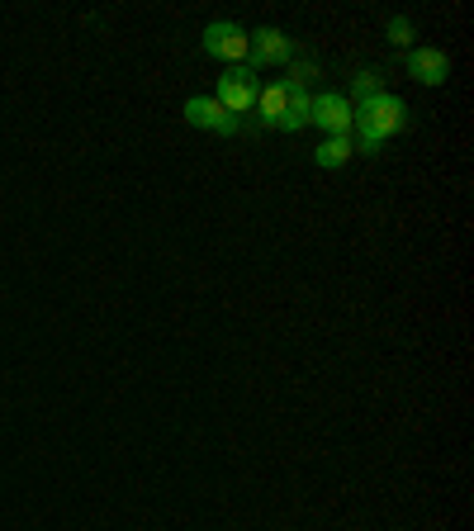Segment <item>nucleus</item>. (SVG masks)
Masks as SVG:
<instances>
[{
    "label": "nucleus",
    "mask_w": 474,
    "mask_h": 531,
    "mask_svg": "<svg viewBox=\"0 0 474 531\" xmlns=\"http://www.w3.org/2000/svg\"><path fill=\"white\" fill-rule=\"evenodd\" d=\"M356 110V143H361V152H380L389 138H399L403 129H408V110H403L399 95H375V100H365V105H351Z\"/></svg>",
    "instance_id": "nucleus-1"
},
{
    "label": "nucleus",
    "mask_w": 474,
    "mask_h": 531,
    "mask_svg": "<svg viewBox=\"0 0 474 531\" xmlns=\"http://www.w3.org/2000/svg\"><path fill=\"white\" fill-rule=\"evenodd\" d=\"M309 124H318L328 138H351V129H356V110H351V100L342 91H318L309 100Z\"/></svg>",
    "instance_id": "nucleus-2"
},
{
    "label": "nucleus",
    "mask_w": 474,
    "mask_h": 531,
    "mask_svg": "<svg viewBox=\"0 0 474 531\" xmlns=\"http://www.w3.org/2000/svg\"><path fill=\"white\" fill-rule=\"evenodd\" d=\"M204 53L228 62V67H242L247 53H252V34H247L242 24H233V19H214V24L204 29Z\"/></svg>",
    "instance_id": "nucleus-3"
},
{
    "label": "nucleus",
    "mask_w": 474,
    "mask_h": 531,
    "mask_svg": "<svg viewBox=\"0 0 474 531\" xmlns=\"http://www.w3.org/2000/svg\"><path fill=\"white\" fill-rule=\"evenodd\" d=\"M214 100H219L233 119H242V114L256 105V72L247 62H242V67H228V72L219 76V95H214Z\"/></svg>",
    "instance_id": "nucleus-4"
},
{
    "label": "nucleus",
    "mask_w": 474,
    "mask_h": 531,
    "mask_svg": "<svg viewBox=\"0 0 474 531\" xmlns=\"http://www.w3.org/2000/svg\"><path fill=\"white\" fill-rule=\"evenodd\" d=\"M181 114H185V124H190V129H209V133H223V138H233V133L242 129V119H233L214 95H190Z\"/></svg>",
    "instance_id": "nucleus-5"
},
{
    "label": "nucleus",
    "mask_w": 474,
    "mask_h": 531,
    "mask_svg": "<svg viewBox=\"0 0 474 531\" xmlns=\"http://www.w3.org/2000/svg\"><path fill=\"white\" fill-rule=\"evenodd\" d=\"M294 62V43H290V34L285 29H256L252 34V53H247V67H290Z\"/></svg>",
    "instance_id": "nucleus-6"
},
{
    "label": "nucleus",
    "mask_w": 474,
    "mask_h": 531,
    "mask_svg": "<svg viewBox=\"0 0 474 531\" xmlns=\"http://www.w3.org/2000/svg\"><path fill=\"white\" fill-rule=\"evenodd\" d=\"M408 72L418 76L422 86H446V76H451V57L441 53V48H413V53H408Z\"/></svg>",
    "instance_id": "nucleus-7"
},
{
    "label": "nucleus",
    "mask_w": 474,
    "mask_h": 531,
    "mask_svg": "<svg viewBox=\"0 0 474 531\" xmlns=\"http://www.w3.org/2000/svg\"><path fill=\"white\" fill-rule=\"evenodd\" d=\"M256 119H261V129H280V119L290 110V91H285V81H275L266 91H256Z\"/></svg>",
    "instance_id": "nucleus-8"
},
{
    "label": "nucleus",
    "mask_w": 474,
    "mask_h": 531,
    "mask_svg": "<svg viewBox=\"0 0 474 531\" xmlns=\"http://www.w3.org/2000/svg\"><path fill=\"white\" fill-rule=\"evenodd\" d=\"M351 157H356L351 138H323V147L313 152V162H318V166H347Z\"/></svg>",
    "instance_id": "nucleus-9"
},
{
    "label": "nucleus",
    "mask_w": 474,
    "mask_h": 531,
    "mask_svg": "<svg viewBox=\"0 0 474 531\" xmlns=\"http://www.w3.org/2000/svg\"><path fill=\"white\" fill-rule=\"evenodd\" d=\"M375 95H384V81L380 72H356V81H351V105H365V100H375Z\"/></svg>",
    "instance_id": "nucleus-10"
},
{
    "label": "nucleus",
    "mask_w": 474,
    "mask_h": 531,
    "mask_svg": "<svg viewBox=\"0 0 474 531\" xmlns=\"http://www.w3.org/2000/svg\"><path fill=\"white\" fill-rule=\"evenodd\" d=\"M309 100L313 95H290V110H285V119H280V133L309 129Z\"/></svg>",
    "instance_id": "nucleus-11"
},
{
    "label": "nucleus",
    "mask_w": 474,
    "mask_h": 531,
    "mask_svg": "<svg viewBox=\"0 0 474 531\" xmlns=\"http://www.w3.org/2000/svg\"><path fill=\"white\" fill-rule=\"evenodd\" d=\"M384 34H389V43H399V48H408V38H413V19H408V15H394V19H389V29H384Z\"/></svg>",
    "instance_id": "nucleus-12"
}]
</instances>
